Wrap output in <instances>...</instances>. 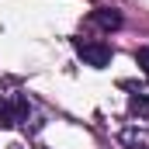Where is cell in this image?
I'll list each match as a JSON object with an SVG mask.
<instances>
[{
    "instance_id": "6da1fadb",
    "label": "cell",
    "mask_w": 149,
    "mask_h": 149,
    "mask_svg": "<svg viewBox=\"0 0 149 149\" xmlns=\"http://www.w3.org/2000/svg\"><path fill=\"white\" fill-rule=\"evenodd\" d=\"M73 49L76 56L87 63V66H94V70H104L108 63H111V45L108 42H97V38H73Z\"/></svg>"
},
{
    "instance_id": "7a4b0ae2",
    "label": "cell",
    "mask_w": 149,
    "mask_h": 149,
    "mask_svg": "<svg viewBox=\"0 0 149 149\" xmlns=\"http://www.w3.org/2000/svg\"><path fill=\"white\" fill-rule=\"evenodd\" d=\"M121 146L128 149H149V128H139V125H128V128H121Z\"/></svg>"
},
{
    "instance_id": "3957f363",
    "label": "cell",
    "mask_w": 149,
    "mask_h": 149,
    "mask_svg": "<svg viewBox=\"0 0 149 149\" xmlns=\"http://www.w3.org/2000/svg\"><path fill=\"white\" fill-rule=\"evenodd\" d=\"M90 21H94L97 28H104V31H118V28H121V14H118L114 7H101V10H94Z\"/></svg>"
},
{
    "instance_id": "277c9868",
    "label": "cell",
    "mask_w": 149,
    "mask_h": 149,
    "mask_svg": "<svg viewBox=\"0 0 149 149\" xmlns=\"http://www.w3.org/2000/svg\"><path fill=\"white\" fill-rule=\"evenodd\" d=\"M10 108H14V121L28 125V114H31V104H28V97H24V94H14V97H10Z\"/></svg>"
},
{
    "instance_id": "5b68a950",
    "label": "cell",
    "mask_w": 149,
    "mask_h": 149,
    "mask_svg": "<svg viewBox=\"0 0 149 149\" xmlns=\"http://www.w3.org/2000/svg\"><path fill=\"white\" fill-rule=\"evenodd\" d=\"M14 125V108H10V97H0V128H10Z\"/></svg>"
},
{
    "instance_id": "8992f818",
    "label": "cell",
    "mask_w": 149,
    "mask_h": 149,
    "mask_svg": "<svg viewBox=\"0 0 149 149\" xmlns=\"http://www.w3.org/2000/svg\"><path fill=\"white\" fill-rule=\"evenodd\" d=\"M135 63H139V70L149 76V45H142V49H135Z\"/></svg>"
},
{
    "instance_id": "52a82bcc",
    "label": "cell",
    "mask_w": 149,
    "mask_h": 149,
    "mask_svg": "<svg viewBox=\"0 0 149 149\" xmlns=\"http://www.w3.org/2000/svg\"><path fill=\"white\" fill-rule=\"evenodd\" d=\"M132 114H149V97H132Z\"/></svg>"
},
{
    "instance_id": "ba28073f",
    "label": "cell",
    "mask_w": 149,
    "mask_h": 149,
    "mask_svg": "<svg viewBox=\"0 0 149 149\" xmlns=\"http://www.w3.org/2000/svg\"><path fill=\"white\" fill-rule=\"evenodd\" d=\"M7 149H21V146H7Z\"/></svg>"
}]
</instances>
